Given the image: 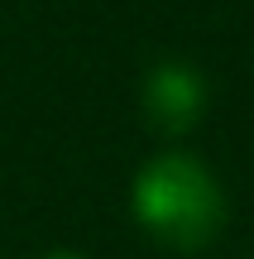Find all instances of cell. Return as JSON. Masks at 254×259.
<instances>
[{
	"instance_id": "6da1fadb",
	"label": "cell",
	"mask_w": 254,
	"mask_h": 259,
	"mask_svg": "<svg viewBox=\"0 0 254 259\" xmlns=\"http://www.w3.org/2000/svg\"><path fill=\"white\" fill-rule=\"evenodd\" d=\"M130 211L139 221V231L173 254L211 250L230 221L221 178L187 149H163L134 173Z\"/></svg>"
},
{
	"instance_id": "7a4b0ae2",
	"label": "cell",
	"mask_w": 254,
	"mask_h": 259,
	"mask_svg": "<svg viewBox=\"0 0 254 259\" xmlns=\"http://www.w3.org/2000/svg\"><path fill=\"white\" fill-rule=\"evenodd\" d=\"M207 77L197 72L192 63L182 58H159V63L144 72L139 82V111H144V125L163 139H182L201 125L207 115Z\"/></svg>"
},
{
	"instance_id": "3957f363",
	"label": "cell",
	"mask_w": 254,
	"mask_h": 259,
	"mask_svg": "<svg viewBox=\"0 0 254 259\" xmlns=\"http://www.w3.org/2000/svg\"><path fill=\"white\" fill-rule=\"evenodd\" d=\"M34 259H86V254H77V250H43V254H34Z\"/></svg>"
}]
</instances>
